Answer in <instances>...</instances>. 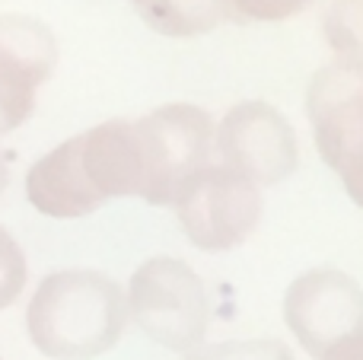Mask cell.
Here are the masks:
<instances>
[{
    "instance_id": "cell-14",
    "label": "cell",
    "mask_w": 363,
    "mask_h": 360,
    "mask_svg": "<svg viewBox=\"0 0 363 360\" xmlns=\"http://www.w3.org/2000/svg\"><path fill=\"white\" fill-rule=\"evenodd\" d=\"M313 0H230L233 19L245 23H284L300 16Z\"/></svg>"
},
{
    "instance_id": "cell-17",
    "label": "cell",
    "mask_w": 363,
    "mask_h": 360,
    "mask_svg": "<svg viewBox=\"0 0 363 360\" xmlns=\"http://www.w3.org/2000/svg\"><path fill=\"white\" fill-rule=\"evenodd\" d=\"M6 185H10V169H6L4 157H0V195H4V191H6Z\"/></svg>"
},
{
    "instance_id": "cell-2",
    "label": "cell",
    "mask_w": 363,
    "mask_h": 360,
    "mask_svg": "<svg viewBox=\"0 0 363 360\" xmlns=\"http://www.w3.org/2000/svg\"><path fill=\"white\" fill-rule=\"evenodd\" d=\"M128 329L125 287L102 271L70 268L38 281L26 310V332L48 360H93Z\"/></svg>"
},
{
    "instance_id": "cell-6",
    "label": "cell",
    "mask_w": 363,
    "mask_h": 360,
    "mask_svg": "<svg viewBox=\"0 0 363 360\" xmlns=\"http://www.w3.org/2000/svg\"><path fill=\"white\" fill-rule=\"evenodd\" d=\"M220 166L239 172L258 189L287 182L300 166V144L287 115L264 99H245L226 108L213 125Z\"/></svg>"
},
{
    "instance_id": "cell-15",
    "label": "cell",
    "mask_w": 363,
    "mask_h": 360,
    "mask_svg": "<svg viewBox=\"0 0 363 360\" xmlns=\"http://www.w3.org/2000/svg\"><path fill=\"white\" fill-rule=\"evenodd\" d=\"M35 112V93H19V89L0 86V137L16 131L19 125L32 118Z\"/></svg>"
},
{
    "instance_id": "cell-10",
    "label": "cell",
    "mask_w": 363,
    "mask_h": 360,
    "mask_svg": "<svg viewBox=\"0 0 363 360\" xmlns=\"http://www.w3.org/2000/svg\"><path fill=\"white\" fill-rule=\"evenodd\" d=\"M131 6L166 38H198L233 19L230 0H131Z\"/></svg>"
},
{
    "instance_id": "cell-4",
    "label": "cell",
    "mask_w": 363,
    "mask_h": 360,
    "mask_svg": "<svg viewBox=\"0 0 363 360\" xmlns=\"http://www.w3.org/2000/svg\"><path fill=\"white\" fill-rule=\"evenodd\" d=\"M306 118L325 166L363 210V55L332 57L306 86Z\"/></svg>"
},
{
    "instance_id": "cell-9",
    "label": "cell",
    "mask_w": 363,
    "mask_h": 360,
    "mask_svg": "<svg viewBox=\"0 0 363 360\" xmlns=\"http://www.w3.org/2000/svg\"><path fill=\"white\" fill-rule=\"evenodd\" d=\"M57 67V38L42 19L0 16V86L35 93Z\"/></svg>"
},
{
    "instance_id": "cell-18",
    "label": "cell",
    "mask_w": 363,
    "mask_h": 360,
    "mask_svg": "<svg viewBox=\"0 0 363 360\" xmlns=\"http://www.w3.org/2000/svg\"><path fill=\"white\" fill-rule=\"evenodd\" d=\"M128 4H131V0H128Z\"/></svg>"
},
{
    "instance_id": "cell-5",
    "label": "cell",
    "mask_w": 363,
    "mask_h": 360,
    "mask_svg": "<svg viewBox=\"0 0 363 360\" xmlns=\"http://www.w3.org/2000/svg\"><path fill=\"white\" fill-rule=\"evenodd\" d=\"M179 230L201 252H230L258 230L264 195L258 185L220 163H207L185 179L169 204Z\"/></svg>"
},
{
    "instance_id": "cell-8",
    "label": "cell",
    "mask_w": 363,
    "mask_h": 360,
    "mask_svg": "<svg viewBox=\"0 0 363 360\" xmlns=\"http://www.w3.org/2000/svg\"><path fill=\"white\" fill-rule=\"evenodd\" d=\"M284 325L319 360L332 344L363 335V287L338 268H309L284 291Z\"/></svg>"
},
{
    "instance_id": "cell-7",
    "label": "cell",
    "mask_w": 363,
    "mask_h": 360,
    "mask_svg": "<svg viewBox=\"0 0 363 360\" xmlns=\"http://www.w3.org/2000/svg\"><path fill=\"white\" fill-rule=\"evenodd\" d=\"M144 137L150 185L144 201L150 208H169L176 191L213 153V118L194 102H166L138 118Z\"/></svg>"
},
{
    "instance_id": "cell-13",
    "label": "cell",
    "mask_w": 363,
    "mask_h": 360,
    "mask_svg": "<svg viewBox=\"0 0 363 360\" xmlns=\"http://www.w3.org/2000/svg\"><path fill=\"white\" fill-rule=\"evenodd\" d=\"M26 278H29V265H26L23 249L0 227V310L16 303L26 287Z\"/></svg>"
},
{
    "instance_id": "cell-16",
    "label": "cell",
    "mask_w": 363,
    "mask_h": 360,
    "mask_svg": "<svg viewBox=\"0 0 363 360\" xmlns=\"http://www.w3.org/2000/svg\"><path fill=\"white\" fill-rule=\"evenodd\" d=\"M319 360H363V335H351L345 342L332 344Z\"/></svg>"
},
{
    "instance_id": "cell-12",
    "label": "cell",
    "mask_w": 363,
    "mask_h": 360,
    "mask_svg": "<svg viewBox=\"0 0 363 360\" xmlns=\"http://www.w3.org/2000/svg\"><path fill=\"white\" fill-rule=\"evenodd\" d=\"M185 360H296L290 344L277 338H236V342L201 344L188 351Z\"/></svg>"
},
{
    "instance_id": "cell-19",
    "label": "cell",
    "mask_w": 363,
    "mask_h": 360,
    "mask_svg": "<svg viewBox=\"0 0 363 360\" xmlns=\"http://www.w3.org/2000/svg\"><path fill=\"white\" fill-rule=\"evenodd\" d=\"M0 360H4V357H0Z\"/></svg>"
},
{
    "instance_id": "cell-3",
    "label": "cell",
    "mask_w": 363,
    "mask_h": 360,
    "mask_svg": "<svg viewBox=\"0 0 363 360\" xmlns=\"http://www.w3.org/2000/svg\"><path fill=\"white\" fill-rule=\"evenodd\" d=\"M128 322L176 354L201 348L211 325V300L201 274L172 255H153L134 268L125 287Z\"/></svg>"
},
{
    "instance_id": "cell-1",
    "label": "cell",
    "mask_w": 363,
    "mask_h": 360,
    "mask_svg": "<svg viewBox=\"0 0 363 360\" xmlns=\"http://www.w3.org/2000/svg\"><path fill=\"white\" fill-rule=\"evenodd\" d=\"M150 166L138 118H108L35 159L26 198L45 217L77 220L118 198H147Z\"/></svg>"
},
{
    "instance_id": "cell-11",
    "label": "cell",
    "mask_w": 363,
    "mask_h": 360,
    "mask_svg": "<svg viewBox=\"0 0 363 360\" xmlns=\"http://www.w3.org/2000/svg\"><path fill=\"white\" fill-rule=\"evenodd\" d=\"M322 35L335 57L363 55V0H332L322 16Z\"/></svg>"
}]
</instances>
